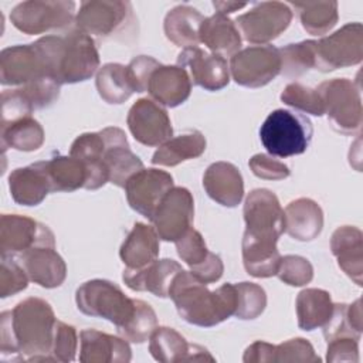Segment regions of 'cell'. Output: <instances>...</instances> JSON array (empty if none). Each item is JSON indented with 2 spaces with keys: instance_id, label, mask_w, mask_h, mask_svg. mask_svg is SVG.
Returning a JSON list of instances; mask_svg holds the SVG:
<instances>
[{
  "instance_id": "obj_46",
  "label": "cell",
  "mask_w": 363,
  "mask_h": 363,
  "mask_svg": "<svg viewBox=\"0 0 363 363\" xmlns=\"http://www.w3.org/2000/svg\"><path fill=\"white\" fill-rule=\"evenodd\" d=\"M30 278L14 257H1L0 296L7 298L27 288Z\"/></svg>"
},
{
  "instance_id": "obj_6",
  "label": "cell",
  "mask_w": 363,
  "mask_h": 363,
  "mask_svg": "<svg viewBox=\"0 0 363 363\" xmlns=\"http://www.w3.org/2000/svg\"><path fill=\"white\" fill-rule=\"evenodd\" d=\"M332 128L343 135L360 132L363 122L360 85L347 78L323 81L318 88Z\"/></svg>"
},
{
  "instance_id": "obj_37",
  "label": "cell",
  "mask_w": 363,
  "mask_h": 363,
  "mask_svg": "<svg viewBox=\"0 0 363 363\" xmlns=\"http://www.w3.org/2000/svg\"><path fill=\"white\" fill-rule=\"evenodd\" d=\"M3 150L7 147L20 152H34L44 143V129L31 116L1 123L0 129Z\"/></svg>"
},
{
  "instance_id": "obj_31",
  "label": "cell",
  "mask_w": 363,
  "mask_h": 363,
  "mask_svg": "<svg viewBox=\"0 0 363 363\" xmlns=\"http://www.w3.org/2000/svg\"><path fill=\"white\" fill-rule=\"evenodd\" d=\"M204 17L191 6H176L164 17L163 30L173 44L183 48L199 47L200 27Z\"/></svg>"
},
{
  "instance_id": "obj_28",
  "label": "cell",
  "mask_w": 363,
  "mask_h": 363,
  "mask_svg": "<svg viewBox=\"0 0 363 363\" xmlns=\"http://www.w3.org/2000/svg\"><path fill=\"white\" fill-rule=\"evenodd\" d=\"M9 189L13 200L21 206H37L51 193L50 182L38 162L14 169L9 174Z\"/></svg>"
},
{
  "instance_id": "obj_32",
  "label": "cell",
  "mask_w": 363,
  "mask_h": 363,
  "mask_svg": "<svg viewBox=\"0 0 363 363\" xmlns=\"http://www.w3.org/2000/svg\"><path fill=\"white\" fill-rule=\"evenodd\" d=\"M44 170L51 191H74L85 189L88 173L84 163L71 155L55 156L48 160L38 162Z\"/></svg>"
},
{
  "instance_id": "obj_26",
  "label": "cell",
  "mask_w": 363,
  "mask_h": 363,
  "mask_svg": "<svg viewBox=\"0 0 363 363\" xmlns=\"http://www.w3.org/2000/svg\"><path fill=\"white\" fill-rule=\"evenodd\" d=\"M105 140L99 132L79 135L71 145L69 155L81 160L86 169V190H96L109 182V173L104 163Z\"/></svg>"
},
{
  "instance_id": "obj_22",
  "label": "cell",
  "mask_w": 363,
  "mask_h": 363,
  "mask_svg": "<svg viewBox=\"0 0 363 363\" xmlns=\"http://www.w3.org/2000/svg\"><path fill=\"white\" fill-rule=\"evenodd\" d=\"M146 92L157 104L174 108L190 96L191 79L187 71L179 65L159 64L150 74Z\"/></svg>"
},
{
  "instance_id": "obj_51",
  "label": "cell",
  "mask_w": 363,
  "mask_h": 363,
  "mask_svg": "<svg viewBox=\"0 0 363 363\" xmlns=\"http://www.w3.org/2000/svg\"><path fill=\"white\" fill-rule=\"evenodd\" d=\"M160 62L156 61L152 57L147 55H139L135 57L126 67L129 77L132 79L135 92H145L147 89V82L150 78V74Z\"/></svg>"
},
{
  "instance_id": "obj_39",
  "label": "cell",
  "mask_w": 363,
  "mask_h": 363,
  "mask_svg": "<svg viewBox=\"0 0 363 363\" xmlns=\"http://www.w3.org/2000/svg\"><path fill=\"white\" fill-rule=\"evenodd\" d=\"M291 6L299 11L302 27L312 35L326 34L337 23L336 1H302Z\"/></svg>"
},
{
  "instance_id": "obj_21",
  "label": "cell",
  "mask_w": 363,
  "mask_h": 363,
  "mask_svg": "<svg viewBox=\"0 0 363 363\" xmlns=\"http://www.w3.org/2000/svg\"><path fill=\"white\" fill-rule=\"evenodd\" d=\"M182 265L169 258L155 259L143 268H125L122 279L128 288L138 292H150L159 298H169V289Z\"/></svg>"
},
{
  "instance_id": "obj_43",
  "label": "cell",
  "mask_w": 363,
  "mask_h": 363,
  "mask_svg": "<svg viewBox=\"0 0 363 363\" xmlns=\"http://www.w3.org/2000/svg\"><path fill=\"white\" fill-rule=\"evenodd\" d=\"M281 101L294 109L313 116L325 115L323 104L318 89L305 86L299 82L288 84L281 94Z\"/></svg>"
},
{
  "instance_id": "obj_1",
  "label": "cell",
  "mask_w": 363,
  "mask_h": 363,
  "mask_svg": "<svg viewBox=\"0 0 363 363\" xmlns=\"http://www.w3.org/2000/svg\"><path fill=\"white\" fill-rule=\"evenodd\" d=\"M55 315L51 305L30 296L11 311L0 315V353L11 362H52L51 346L55 330Z\"/></svg>"
},
{
  "instance_id": "obj_33",
  "label": "cell",
  "mask_w": 363,
  "mask_h": 363,
  "mask_svg": "<svg viewBox=\"0 0 363 363\" xmlns=\"http://www.w3.org/2000/svg\"><path fill=\"white\" fill-rule=\"evenodd\" d=\"M295 306L298 326L306 332L322 328L330 319L333 312L330 294L318 288L302 289L296 296Z\"/></svg>"
},
{
  "instance_id": "obj_34",
  "label": "cell",
  "mask_w": 363,
  "mask_h": 363,
  "mask_svg": "<svg viewBox=\"0 0 363 363\" xmlns=\"http://www.w3.org/2000/svg\"><path fill=\"white\" fill-rule=\"evenodd\" d=\"M206 138L199 130H190L172 136L159 146L152 156V163L157 166H177L182 162L196 159L206 150Z\"/></svg>"
},
{
  "instance_id": "obj_55",
  "label": "cell",
  "mask_w": 363,
  "mask_h": 363,
  "mask_svg": "<svg viewBox=\"0 0 363 363\" xmlns=\"http://www.w3.org/2000/svg\"><path fill=\"white\" fill-rule=\"evenodd\" d=\"M213 6L214 9L217 10V13L220 14H230V13H234L240 9H244L247 6V3H237V1H213Z\"/></svg>"
},
{
  "instance_id": "obj_30",
  "label": "cell",
  "mask_w": 363,
  "mask_h": 363,
  "mask_svg": "<svg viewBox=\"0 0 363 363\" xmlns=\"http://www.w3.org/2000/svg\"><path fill=\"white\" fill-rule=\"evenodd\" d=\"M159 240L155 227L136 223L119 250V257L126 268H143L157 259Z\"/></svg>"
},
{
  "instance_id": "obj_49",
  "label": "cell",
  "mask_w": 363,
  "mask_h": 363,
  "mask_svg": "<svg viewBox=\"0 0 363 363\" xmlns=\"http://www.w3.org/2000/svg\"><path fill=\"white\" fill-rule=\"evenodd\" d=\"M248 166L257 177L264 180H284L291 174V170L286 164L264 153L254 155L250 159Z\"/></svg>"
},
{
  "instance_id": "obj_12",
  "label": "cell",
  "mask_w": 363,
  "mask_h": 363,
  "mask_svg": "<svg viewBox=\"0 0 363 363\" xmlns=\"http://www.w3.org/2000/svg\"><path fill=\"white\" fill-rule=\"evenodd\" d=\"M132 18V6L128 1L91 0L79 4L75 27L91 37L106 38L125 30Z\"/></svg>"
},
{
  "instance_id": "obj_27",
  "label": "cell",
  "mask_w": 363,
  "mask_h": 363,
  "mask_svg": "<svg viewBox=\"0 0 363 363\" xmlns=\"http://www.w3.org/2000/svg\"><path fill=\"white\" fill-rule=\"evenodd\" d=\"M284 227L294 240L312 241L323 228V211L312 199H296L284 210Z\"/></svg>"
},
{
  "instance_id": "obj_18",
  "label": "cell",
  "mask_w": 363,
  "mask_h": 363,
  "mask_svg": "<svg viewBox=\"0 0 363 363\" xmlns=\"http://www.w3.org/2000/svg\"><path fill=\"white\" fill-rule=\"evenodd\" d=\"M44 77L48 74L34 43L7 47L0 52V82L3 85L23 86Z\"/></svg>"
},
{
  "instance_id": "obj_24",
  "label": "cell",
  "mask_w": 363,
  "mask_h": 363,
  "mask_svg": "<svg viewBox=\"0 0 363 363\" xmlns=\"http://www.w3.org/2000/svg\"><path fill=\"white\" fill-rule=\"evenodd\" d=\"M203 187L210 199L224 207H237L244 197L242 176L228 162L211 163L204 172Z\"/></svg>"
},
{
  "instance_id": "obj_13",
  "label": "cell",
  "mask_w": 363,
  "mask_h": 363,
  "mask_svg": "<svg viewBox=\"0 0 363 363\" xmlns=\"http://www.w3.org/2000/svg\"><path fill=\"white\" fill-rule=\"evenodd\" d=\"M194 200L186 187H172L159 203L150 221L163 241L176 242L193 225Z\"/></svg>"
},
{
  "instance_id": "obj_4",
  "label": "cell",
  "mask_w": 363,
  "mask_h": 363,
  "mask_svg": "<svg viewBox=\"0 0 363 363\" xmlns=\"http://www.w3.org/2000/svg\"><path fill=\"white\" fill-rule=\"evenodd\" d=\"M312 135L311 121L286 109L272 111L259 128L262 146L275 157L302 155L309 147Z\"/></svg>"
},
{
  "instance_id": "obj_16",
  "label": "cell",
  "mask_w": 363,
  "mask_h": 363,
  "mask_svg": "<svg viewBox=\"0 0 363 363\" xmlns=\"http://www.w3.org/2000/svg\"><path fill=\"white\" fill-rule=\"evenodd\" d=\"M174 187L170 173L160 169H140L125 184L129 206L146 218H152L166 193Z\"/></svg>"
},
{
  "instance_id": "obj_17",
  "label": "cell",
  "mask_w": 363,
  "mask_h": 363,
  "mask_svg": "<svg viewBox=\"0 0 363 363\" xmlns=\"http://www.w3.org/2000/svg\"><path fill=\"white\" fill-rule=\"evenodd\" d=\"M177 65L187 71L194 85L206 91H220L230 82L227 60L221 55L210 54L200 47L183 48L177 55Z\"/></svg>"
},
{
  "instance_id": "obj_23",
  "label": "cell",
  "mask_w": 363,
  "mask_h": 363,
  "mask_svg": "<svg viewBox=\"0 0 363 363\" xmlns=\"http://www.w3.org/2000/svg\"><path fill=\"white\" fill-rule=\"evenodd\" d=\"M132 350L123 337L108 335L96 329L79 333V362L82 363H128Z\"/></svg>"
},
{
  "instance_id": "obj_42",
  "label": "cell",
  "mask_w": 363,
  "mask_h": 363,
  "mask_svg": "<svg viewBox=\"0 0 363 363\" xmlns=\"http://www.w3.org/2000/svg\"><path fill=\"white\" fill-rule=\"evenodd\" d=\"M234 285L237 291L234 316L242 320L258 318L267 306V294L264 288L254 282H238Z\"/></svg>"
},
{
  "instance_id": "obj_15",
  "label": "cell",
  "mask_w": 363,
  "mask_h": 363,
  "mask_svg": "<svg viewBox=\"0 0 363 363\" xmlns=\"http://www.w3.org/2000/svg\"><path fill=\"white\" fill-rule=\"evenodd\" d=\"M40 244L55 245V237L45 224L20 214H1V257H17L28 248Z\"/></svg>"
},
{
  "instance_id": "obj_45",
  "label": "cell",
  "mask_w": 363,
  "mask_h": 363,
  "mask_svg": "<svg viewBox=\"0 0 363 363\" xmlns=\"http://www.w3.org/2000/svg\"><path fill=\"white\" fill-rule=\"evenodd\" d=\"M174 244L180 259L190 269L201 264L210 254L203 235L193 227L184 235H182Z\"/></svg>"
},
{
  "instance_id": "obj_44",
  "label": "cell",
  "mask_w": 363,
  "mask_h": 363,
  "mask_svg": "<svg viewBox=\"0 0 363 363\" xmlns=\"http://www.w3.org/2000/svg\"><path fill=\"white\" fill-rule=\"evenodd\" d=\"M277 275L286 285L303 286L312 281L313 267L309 259L303 257L285 255L281 257Z\"/></svg>"
},
{
  "instance_id": "obj_54",
  "label": "cell",
  "mask_w": 363,
  "mask_h": 363,
  "mask_svg": "<svg viewBox=\"0 0 363 363\" xmlns=\"http://www.w3.org/2000/svg\"><path fill=\"white\" fill-rule=\"evenodd\" d=\"M346 316H347V322H349L350 328L354 330V333H357L360 336L362 335V329H363L362 301L360 299H356L353 303L347 305Z\"/></svg>"
},
{
  "instance_id": "obj_48",
  "label": "cell",
  "mask_w": 363,
  "mask_h": 363,
  "mask_svg": "<svg viewBox=\"0 0 363 363\" xmlns=\"http://www.w3.org/2000/svg\"><path fill=\"white\" fill-rule=\"evenodd\" d=\"M313 346L303 337L285 340L274 347V362H320Z\"/></svg>"
},
{
  "instance_id": "obj_11",
  "label": "cell",
  "mask_w": 363,
  "mask_h": 363,
  "mask_svg": "<svg viewBox=\"0 0 363 363\" xmlns=\"http://www.w3.org/2000/svg\"><path fill=\"white\" fill-rule=\"evenodd\" d=\"M244 235L265 240L278 241L285 231L284 227V210L278 197L268 189H254L244 203Z\"/></svg>"
},
{
  "instance_id": "obj_41",
  "label": "cell",
  "mask_w": 363,
  "mask_h": 363,
  "mask_svg": "<svg viewBox=\"0 0 363 363\" xmlns=\"http://www.w3.org/2000/svg\"><path fill=\"white\" fill-rule=\"evenodd\" d=\"M281 74L286 77H299L315 68V41L305 40L288 44L279 48Z\"/></svg>"
},
{
  "instance_id": "obj_36",
  "label": "cell",
  "mask_w": 363,
  "mask_h": 363,
  "mask_svg": "<svg viewBox=\"0 0 363 363\" xmlns=\"http://www.w3.org/2000/svg\"><path fill=\"white\" fill-rule=\"evenodd\" d=\"M95 85L99 96L111 105H119L128 101L135 88L128 72V67L118 62H108L96 71Z\"/></svg>"
},
{
  "instance_id": "obj_50",
  "label": "cell",
  "mask_w": 363,
  "mask_h": 363,
  "mask_svg": "<svg viewBox=\"0 0 363 363\" xmlns=\"http://www.w3.org/2000/svg\"><path fill=\"white\" fill-rule=\"evenodd\" d=\"M359 339L352 336H337L328 342V362H359Z\"/></svg>"
},
{
  "instance_id": "obj_52",
  "label": "cell",
  "mask_w": 363,
  "mask_h": 363,
  "mask_svg": "<svg viewBox=\"0 0 363 363\" xmlns=\"http://www.w3.org/2000/svg\"><path fill=\"white\" fill-rule=\"evenodd\" d=\"M223 272H224L223 261L214 252H210L208 257L201 264L190 269V274L199 281H201L203 284L217 282L223 277Z\"/></svg>"
},
{
  "instance_id": "obj_20",
  "label": "cell",
  "mask_w": 363,
  "mask_h": 363,
  "mask_svg": "<svg viewBox=\"0 0 363 363\" xmlns=\"http://www.w3.org/2000/svg\"><path fill=\"white\" fill-rule=\"evenodd\" d=\"M101 133L105 140L104 163L109 173V183L125 187L129 177L143 169V163L130 150L126 135L121 128L108 126Z\"/></svg>"
},
{
  "instance_id": "obj_7",
  "label": "cell",
  "mask_w": 363,
  "mask_h": 363,
  "mask_svg": "<svg viewBox=\"0 0 363 363\" xmlns=\"http://www.w3.org/2000/svg\"><path fill=\"white\" fill-rule=\"evenodd\" d=\"M75 16V3L71 0H30L17 4L10 13V20L24 34H43L67 28Z\"/></svg>"
},
{
  "instance_id": "obj_5",
  "label": "cell",
  "mask_w": 363,
  "mask_h": 363,
  "mask_svg": "<svg viewBox=\"0 0 363 363\" xmlns=\"http://www.w3.org/2000/svg\"><path fill=\"white\" fill-rule=\"evenodd\" d=\"M135 301L111 281L91 279L75 292L77 308L88 316L102 318L116 326L126 325L135 312Z\"/></svg>"
},
{
  "instance_id": "obj_9",
  "label": "cell",
  "mask_w": 363,
  "mask_h": 363,
  "mask_svg": "<svg viewBox=\"0 0 363 363\" xmlns=\"http://www.w3.org/2000/svg\"><path fill=\"white\" fill-rule=\"evenodd\" d=\"M233 79L247 88H259L281 74L279 48L274 45H251L230 57Z\"/></svg>"
},
{
  "instance_id": "obj_19",
  "label": "cell",
  "mask_w": 363,
  "mask_h": 363,
  "mask_svg": "<svg viewBox=\"0 0 363 363\" xmlns=\"http://www.w3.org/2000/svg\"><path fill=\"white\" fill-rule=\"evenodd\" d=\"M14 258L23 267L30 281L43 288H57L65 281L67 265L57 252L55 245H34Z\"/></svg>"
},
{
  "instance_id": "obj_3",
  "label": "cell",
  "mask_w": 363,
  "mask_h": 363,
  "mask_svg": "<svg viewBox=\"0 0 363 363\" xmlns=\"http://www.w3.org/2000/svg\"><path fill=\"white\" fill-rule=\"evenodd\" d=\"M169 298L186 322L211 328L234 316L237 291L235 285L230 282L210 291L207 284L194 278L190 271L182 269L170 285Z\"/></svg>"
},
{
  "instance_id": "obj_14",
  "label": "cell",
  "mask_w": 363,
  "mask_h": 363,
  "mask_svg": "<svg viewBox=\"0 0 363 363\" xmlns=\"http://www.w3.org/2000/svg\"><path fill=\"white\" fill-rule=\"evenodd\" d=\"M126 123L135 140L145 146H160L173 136L166 109L152 98L138 99L128 112Z\"/></svg>"
},
{
  "instance_id": "obj_8",
  "label": "cell",
  "mask_w": 363,
  "mask_h": 363,
  "mask_svg": "<svg viewBox=\"0 0 363 363\" xmlns=\"http://www.w3.org/2000/svg\"><path fill=\"white\" fill-rule=\"evenodd\" d=\"M363 58V27L349 23L333 34L315 41V69L329 72L352 67Z\"/></svg>"
},
{
  "instance_id": "obj_38",
  "label": "cell",
  "mask_w": 363,
  "mask_h": 363,
  "mask_svg": "<svg viewBox=\"0 0 363 363\" xmlns=\"http://www.w3.org/2000/svg\"><path fill=\"white\" fill-rule=\"evenodd\" d=\"M149 352L155 360L162 363L187 362L190 343L173 328L156 326L149 337Z\"/></svg>"
},
{
  "instance_id": "obj_53",
  "label": "cell",
  "mask_w": 363,
  "mask_h": 363,
  "mask_svg": "<svg viewBox=\"0 0 363 363\" xmlns=\"http://www.w3.org/2000/svg\"><path fill=\"white\" fill-rule=\"evenodd\" d=\"M274 347H275V345H271V343L262 342V340H257L245 349L242 362H245V363L274 362Z\"/></svg>"
},
{
  "instance_id": "obj_29",
  "label": "cell",
  "mask_w": 363,
  "mask_h": 363,
  "mask_svg": "<svg viewBox=\"0 0 363 363\" xmlns=\"http://www.w3.org/2000/svg\"><path fill=\"white\" fill-rule=\"evenodd\" d=\"M200 43L213 54L233 57L241 50V35L235 23L220 13L206 17L200 27Z\"/></svg>"
},
{
  "instance_id": "obj_10",
  "label": "cell",
  "mask_w": 363,
  "mask_h": 363,
  "mask_svg": "<svg viewBox=\"0 0 363 363\" xmlns=\"http://www.w3.org/2000/svg\"><path fill=\"white\" fill-rule=\"evenodd\" d=\"M292 21V10L286 3L262 1L235 20L240 35L251 44L267 45L279 37Z\"/></svg>"
},
{
  "instance_id": "obj_40",
  "label": "cell",
  "mask_w": 363,
  "mask_h": 363,
  "mask_svg": "<svg viewBox=\"0 0 363 363\" xmlns=\"http://www.w3.org/2000/svg\"><path fill=\"white\" fill-rule=\"evenodd\" d=\"M156 326H157V318L153 308L147 302L142 299H136L135 312L132 318L126 322V325H123L116 330L119 336L128 342L143 343L150 337Z\"/></svg>"
},
{
  "instance_id": "obj_47",
  "label": "cell",
  "mask_w": 363,
  "mask_h": 363,
  "mask_svg": "<svg viewBox=\"0 0 363 363\" xmlns=\"http://www.w3.org/2000/svg\"><path fill=\"white\" fill-rule=\"evenodd\" d=\"M78 347V336L74 326L57 320L54 330V340L51 346L52 362H72Z\"/></svg>"
},
{
  "instance_id": "obj_35",
  "label": "cell",
  "mask_w": 363,
  "mask_h": 363,
  "mask_svg": "<svg viewBox=\"0 0 363 363\" xmlns=\"http://www.w3.org/2000/svg\"><path fill=\"white\" fill-rule=\"evenodd\" d=\"M242 264L245 271L255 278H269L277 275L281 254L275 241H265L242 237Z\"/></svg>"
},
{
  "instance_id": "obj_2",
  "label": "cell",
  "mask_w": 363,
  "mask_h": 363,
  "mask_svg": "<svg viewBox=\"0 0 363 363\" xmlns=\"http://www.w3.org/2000/svg\"><path fill=\"white\" fill-rule=\"evenodd\" d=\"M48 77L60 85L89 79L99 69V54L91 35L77 27L34 41Z\"/></svg>"
},
{
  "instance_id": "obj_25",
  "label": "cell",
  "mask_w": 363,
  "mask_h": 363,
  "mask_svg": "<svg viewBox=\"0 0 363 363\" xmlns=\"http://www.w3.org/2000/svg\"><path fill=\"white\" fill-rule=\"evenodd\" d=\"M330 250L337 259L339 268L356 285L362 286L363 277V235L357 227L342 225L330 238Z\"/></svg>"
}]
</instances>
